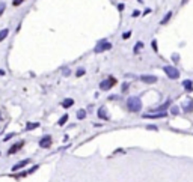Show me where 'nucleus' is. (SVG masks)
Masks as SVG:
<instances>
[{"label":"nucleus","mask_w":193,"mask_h":182,"mask_svg":"<svg viewBox=\"0 0 193 182\" xmlns=\"http://www.w3.org/2000/svg\"><path fill=\"white\" fill-rule=\"evenodd\" d=\"M127 107L128 110L133 111V113H137V111L142 110V101L139 96H130V98L127 99Z\"/></svg>","instance_id":"obj_1"},{"label":"nucleus","mask_w":193,"mask_h":182,"mask_svg":"<svg viewBox=\"0 0 193 182\" xmlns=\"http://www.w3.org/2000/svg\"><path fill=\"white\" fill-rule=\"evenodd\" d=\"M110 48H112V44H110L109 41L101 39V41L96 42V45H95V48H94V51H95V53H103V51L110 50Z\"/></svg>","instance_id":"obj_2"},{"label":"nucleus","mask_w":193,"mask_h":182,"mask_svg":"<svg viewBox=\"0 0 193 182\" xmlns=\"http://www.w3.org/2000/svg\"><path fill=\"white\" fill-rule=\"evenodd\" d=\"M163 71L166 72V75H168L169 78H172V80H176L180 77V71L176 69L175 66H170V65H168V66H164L163 68Z\"/></svg>","instance_id":"obj_3"},{"label":"nucleus","mask_w":193,"mask_h":182,"mask_svg":"<svg viewBox=\"0 0 193 182\" xmlns=\"http://www.w3.org/2000/svg\"><path fill=\"white\" fill-rule=\"evenodd\" d=\"M115 83H116V80L113 77H109V78H106V80H103V81L100 83V89L101 90H109V89H112L115 86Z\"/></svg>","instance_id":"obj_4"},{"label":"nucleus","mask_w":193,"mask_h":182,"mask_svg":"<svg viewBox=\"0 0 193 182\" xmlns=\"http://www.w3.org/2000/svg\"><path fill=\"white\" fill-rule=\"evenodd\" d=\"M181 107H183V110L186 111V113H192V111H193V99L192 98H187Z\"/></svg>","instance_id":"obj_5"},{"label":"nucleus","mask_w":193,"mask_h":182,"mask_svg":"<svg viewBox=\"0 0 193 182\" xmlns=\"http://www.w3.org/2000/svg\"><path fill=\"white\" fill-rule=\"evenodd\" d=\"M50 144H51V137L50 136H44V137H41V140H39V146L41 148H50Z\"/></svg>","instance_id":"obj_6"},{"label":"nucleus","mask_w":193,"mask_h":182,"mask_svg":"<svg viewBox=\"0 0 193 182\" xmlns=\"http://www.w3.org/2000/svg\"><path fill=\"white\" fill-rule=\"evenodd\" d=\"M166 114V111H160V113H146V114H143L145 119H158V117H164Z\"/></svg>","instance_id":"obj_7"},{"label":"nucleus","mask_w":193,"mask_h":182,"mask_svg":"<svg viewBox=\"0 0 193 182\" xmlns=\"http://www.w3.org/2000/svg\"><path fill=\"white\" fill-rule=\"evenodd\" d=\"M30 163V159L29 158H26V159H23V161H20V163H17L12 167V172H17V170H20V169H23V167H26V165H27Z\"/></svg>","instance_id":"obj_8"},{"label":"nucleus","mask_w":193,"mask_h":182,"mask_svg":"<svg viewBox=\"0 0 193 182\" xmlns=\"http://www.w3.org/2000/svg\"><path fill=\"white\" fill-rule=\"evenodd\" d=\"M23 146H24V142L21 140V142H18V143H15L14 146H12V148H11L9 151H8V154H9V155H12V154H15L17 151H20V149L23 148Z\"/></svg>","instance_id":"obj_9"},{"label":"nucleus","mask_w":193,"mask_h":182,"mask_svg":"<svg viewBox=\"0 0 193 182\" xmlns=\"http://www.w3.org/2000/svg\"><path fill=\"white\" fill-rule=\"evenodd\" d=\"M140 80L143 83H146V84H152V83L157 81V77H155V75H142Z\"/></svg>","instance_id":"obj_10"},{"label":"nucleus","mask_w":193,"mask_h":182,"mask_svg":"<svg viewBox=\"0 0 193 182\" xmlns=\"http://www.w3.org/2000/svg\"><path fill=\"white\" fill-rule=\"evenodd\" d=\"M73 104H74V99L73 98H67V99L62 101V107H63V109H69Z\"/></svg>","instance_id":"obj_11"},{"label":"nucleus","mask_w":193,"mask_h":182,"mask_svg":"<svg viewBox=\"0 0 193 182\" xmlns=\"http://www.w3.org/2000/svg\"><path fill=\"white\" fill-rule=\"evenodd\" d=\"M98 117H101V119H104V120L109 119V116H107L104 107H100V109H98Z\"/></svg>","instance_id":"obj_12"},{"label":"nucleus","mask_w":193,"mask_h":182,"mask_svg":"<svg viewBox=\"0 0 193 182\" xmlns=\"http://www.w3.org/2000/svg\"><path fill=\"white\" fill-rule=\"evenodd\" d=\"M39 124L38 122H29L27 125H26V131H30V130H35V128H38Z\"/></svg>","instance_id":"obj_13"},{"label":"nucleus","mask_w":193,"mask_h":182,"mask_svg":"<svg viewBox=\"0 0 193 182\" xmlns=\"http://www.w3.org/2000/svg\"><path fill=\"white\" fill-rule=\"evenodd\" d=\"M183 86L186 87V90H189V92H192V90H193V83H192V80H186V81L183 83Z\"/></svg>","instance_id":"obj_14"},{"label":"nucleus","mask_w":193,"mask_h":182,"mask_svg":"<svg viewBox=\"0 0 193 182\" xmlns=\"http://www.w3.org/2000/svg\"><path fill=\"white\" fill-rule=\"evenodd\" d=\"M9 35V29H2V32H0V42L5 41V38Z\"/></svg>","instance_id":"obj_15"},{"label":"nucleus","mask_w":193,"mask_h":182,"mask_svg":"<svg viewBox=\"0 0 193 182\" xmlns=\"http://www.w3.org/2000/svg\"><path fill=\"white\" fill-rule=\"evenodd\" d=\"M67 120H68V114H63V116L61 117V119H59L57 125H59V126H63V125L67 124Z\"/></svg>","instance_id":"obj_16"},{"label":"nucleus","mask_w":193,"mask_h":182,"mask_svg":"<svg viewBox=\"0 0 193 182\" xmlns=\"http://www.w3.org/2000/svg\"><path fill=\"white\" fill-rule=\"evenodd\" d=\"M86 117V111L85 110H79L77 111V119H85Z\"/></svg>","instance_id":"obj_17"},{"label":"nucleus","mask_w":193,"mask_h":182,"mask_svg":"<svg viewBox=\"0 0 193 182\" xmlns=\"http://www.w3.org/2000/svg\"><path fill=\"white\" fill-rule=\"evenodd\" d=\"M170 17H172V12H168V14H166V17H164V18L162 20V24H166V23H168Z\"/></svg>","instance_id":"obj_18"},{"label":"nucleus","mask_w":193,"mask_h":182,"mask_svg":"<svg viewBox=\"0 0 193 182\" xmlns=\"http://www.w3.org/2000/svg\"><path fill=\"white\" fill-rule=\"evenodd\" d=\"M170 113H172V114H178L180 113V107H176V105L170 107Z\"/></svg>","instance_id":"obj_19"},{"label":"nucleus","mask_w":193,"mask_h":182,"mask_svg":"<svg viewBox=\"0 0 193 182\" xmlns=\"http://www.w3.org/2000/svg\"><path fill=\"white\" fill-rule=\"evenodd\" d=\"M142 47H143V44H142V42H137V44L134 45V53H136V54L139 53V50H140Z\"/></svg>","instance_id":"obj_20"},{"label":"nucleus","mask_w":193,"mask_h":182,"mask_svg":"<svg viewBox=\"0 0 193 182\" xmlns=\"http://www.w3.org/2000/svg\"><path fill=\"white\" fill-rule=\"evenodd\" d=\"M85 72H86V71H85L83 68H79V69H77V72H76V77H82Z\"/></svg>","instance_id":"obj_21"},{"label":"nucleus","mask_w":193,"mask_h":182,"mask_svg":"<svg viewBox=\"0 0 193 182\" xmlns=\"http://www.w3.org/2000/svg\"><path fill=\"white\" fill-rule=\"evenodd\" d=\"M5 9H6V5H5V3L2 2V3H0V17H2V15H3Z\"/></svg>","instance_id":"obj_22"},{"label":"nucleus","mask_w":193,"mask_h":182,"mask_svg":"<svg viewBox=\"0 0 193 182\" xmlns=\"http://www.w3.org/2000/svg\"><path fill=\"white\" fill-rule=\"evenodd\" d=\"M23 2H26V0H12V5H14V6H20Z\"/></svg>","instance_id":"obj_23"},{"label":"nucleus","mask_w":193,"mask_h":182,"mask_svg":"<svg viewBox=\"0 0 193 182\" xmlns=\"http://www.w3.org/2000/svg\"><path fill=\"white\" fill-rule=\"evenodd\" d=\"M130 36H131V32H125V33L122 35V38H124V39H128Z\"/></svg>","instance_id":"obj_24"},{"label":"nucleus","mask_w":193,"mask_h":182,"mask_svg":"<svg viewBox=\"0 0 193 182\" xmlns=\"http://www.w3.org/2000/svg\"><path fill=\"white\" fill-rule=\"evenodd\" d=\"M38 169H39V165H33V167H32V169L29 170V173H33L35 170H38Z\"/></svg>","instance_id":"obj_25"},{"label":"nucleus","mask_w":193,"mask_h":182,"mask_svg":"<svg viewBox=\"0 0 193 182\" xmlns=\"http://www.w3.org/2000/svg\"><path fill=\"white\" fill-rule=\"evenodd\" d=\"M127 89H128V83H124L122 84V92H125Z\"/></svg>","instance_id":"obj_26"},{"label":"nucleus","mask_w":193,"mask_h":182,"mask_svg":"<svg viewBox=\"0 0 193 182\" xmlns=\"http://www.w3.org/2000/svg\"><path fill=\"white\" fill-rule=\"evenodd\" d=\"M14 136H15V134H14V132H11V134H8L6 137H5V140H9V138H12Z\"/></svg>","instance_id":"obj_27"},{"label":"nucleus","mask_w":193,"mask_h":182,"mask_svg":"<svg viewBox=\"0 0 193 182\" xmlns=\"http://www.w3.org/2000/svg\"><path fill=\"white\" fill-rule=\"evenodd\" d=\"M63 75H69V69L68 68H63Z\"/></svg>","instance_id":"obj_28"},{"label":"nucleus","mask_w":193,"mask_h":182,"mask_svg":"<svg viewBox=\"0 0 193 182\" xmlns=\"http://www.w3.org/2000/svg\"><path fill=\"white\" fill-rule=\"evenodd\" d=\"M148 130H154V131H157V126H154V125H148Z\"/></svg>","instance_id":"obj_29"},{"label":"nucleus","mask_w":193,"mask_h":182,"mask_svg":"<svg viewBox=\"0 0 193 182\" xmlns=\"http://www.w3.org/2000/svg\"><path fill=\"white\" fill-rule=\"evenodd\" d=\"M139 14H140V12H139V11H134V12H133V17H137Z\"/></svg>","instance_id":"obj_30"},{"label":"nucleus","mask_w":193,"mask_h":182,"mask_svg":"<svg viewBox=\"0 0 193 182\" xmlns=\"http://www.w3.org/2000/svg\"><path fill=\"white\" fill-rule=\"evenodd\" d=\"M0 120H2V116H0Z\"/></svg>","instance_id":"obj_31"},{"label":"nucleus","mask_w":193,"mask_h":182,"mask_svg":"<svg viewBox=\"0 0 193 182\" xmlns=\"http://www.w3.org/2000/svg\"><path fill=\"white\" fill-rule=\"evenodd\" d=\"M184 2H186V0H183V3H184Z\"/></svg>","instance_id":"obj_32"}]
</instances>
